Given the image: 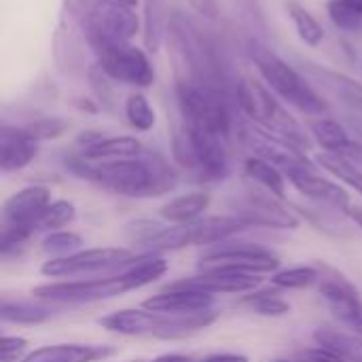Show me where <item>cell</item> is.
Wrapping results in <instances>:
<instances>
[{
  "instance_id": "6da1fadb",
  "label": "cell",
  "mask_w": 362,
  "mask_h": 362,
  "mask_svg": "<svg viewBox=\"0 0 362 362\" xmlns=\"http://www.w3.org/2000/svg\"><path fill=\"white\" fill-rule=\"evenodd\" d=\"M168 272V263L161 257L142 255L134 259L125 269L106 278L76 280V282H53L42 284L32 291V295L40 301L51 303H91L102 299L119 297L127 291L146 286L161 278Z\"/></svg>"
},
{
  "instance_id": "7a4b0ae2",
  "label": "cell",
  "mask_w": 362,
  "mask_h": 362,
  "mask_svg": "<svg viewBox=\"0 0 362 362\" xmlns=\"http://www.w3.org/2000/svg\"><path fill=\"white\" fill-rule=\"evenodd\" d=\"M70 168L112 191L127 197H148V195H163L176 182L174 172L161 159H146V157H129V159H112V161H83L76 159Z\"/></svg>"
},
{
  "instance_id": "3957f363",
  "label": "cell",
  "mask_w": 362,
  "mask_h": 362,
  "mask_svg": "<svg viewBox=\"0 0 362 362\" xmlns=\"http://www.w3.org/2000/svg\"><path fill=\"white\" fill-rule=\"evenodd\" d=\"M68 13L81 23L93 51L129 42L140 30L136 11L119 0H66Z\"/></svg>"
},
{
  "instance_id": "277c9868",
  "label": "cell",
  "mask_w": 362,
  "mask_h": 362,
  "mask_svg": "<svg viewBox=\"0 0 362 362\" xmlns=\"http://www.w3.org/2000/svg\"><path fill=\"white\" fill-rule=\"evenodd\" d=\"M250 57L267 83L272 91H276L286 104L295 106L297 110L305 115H322L327 110L325 100L314 91V87L303 78L293 66H288L282 57H278L267 47L252 42L250 45Z\"/></svg>"
},
{
  "instance_id": "5b68a950",
  "label": "cell",
  "mask_w": 362,
  "mask_h": 362,
  "mask_svg": "<svg viewBox=\"0 0 362 362\" xmlns=\"http://www.w3.org/2000/svg\"><path fill=\"white\" fill-rule=\"evenodd\" d=\"M214 320L212 312L195 316H172L148 310H121L110 316H104L100 325L119 335L136 337H159V339H178L199 329H206Z\"/></svg>"
},
{
  "instance_id": "8992f818",
  "label": "cell",
  "mask_w": 362,
  "mask_h": 362,
  "mask_svg": "<svg viewBox=\"0 0 362 362\" xmlns=\"http://www.w3.org/2000/svg\"><path fill=\"white\" fill-rule=\"evenodd\" d=\"M176 98L185 127L229 138L231 112L223 93L212 83L182 78L176 85Z\"/></svg>"
},
{
  "instance_id": "52a82bcc",
  "label": "cell",
  "mask_w": 362,
  "mask_h": 362,
  "mask_svg": "<svg viewBox=\"0 0 362 362\" xmlns=\"http://www.w3.org/2000/svg\"><path fill=\"white\" fill-rule=\"evenodd\" d=\"M238 104L246 117H250L257 129L274 134L299 148H308V136L301 132L299 123L282 108V104L272 95V91L252 76H242L238 83Z\"/></svg>"
},
{
  "instance_id": "ba28073f",
  "label": "cell",
  "mask_w": 362,
  "mask_h": 362,
  "mask_svg": "<svg viewBox=\"0 0 362 362\" xmlns=\"http://www.w3.org/2000/svg\"><path fill=\"white\" fill-rule=\"evenodd\" d=\"M246 225L238 216H214V218H197L187 225L174 227H159L148 225L144 244L153 250H178L185 246L195 244H214L227 240L229 235L238 233Z\"/></svg>"
},
{
  "instance_id": "9c48e42d",
  "label": "cell",
  "mask_w": 362,
  "mask_h": 362,
  "mask_svg": "<svg viewBox=\"0 0 362 362\" xmlns=\"http://www.w3.org/2000/svg\"><path fill=\"white\" fill-rule=\"evenodd\" d=\"M176 148L180 161L206 180L225 178L229 172V138L185 127Z\"/></svg>"
},
{
  "instance_id": "30bf717a",
  "label": "cell",
  "mask_w": 362,
  "mask_h": 362,
  "mask_svg": "<svg viewBox=\"0 0 362 362\" xmlns=\"http://www.w3.org/2000/svg\"><path fill=\"white\" fill-rule=\"evenodd\" d=\"M98 62L100 70L112 81L134 87H151L155 83V70L148 55L129 42L98 51Z\"/></svg>"
},
{
  "instance_id": "8fae6325",
  "label": "cell",
  "mask_w": 362,
  "mask_h": 362,
  "mask_svg": "<svg viewBox=\"0 0 362 362\" xmlns=\"http://www.w3.org/2000/svg\"><path fill=\"white\" fill-rule=\"evenodd\" d=\"M132 261L134 257L125 248H91L68 257L49 259L42 265V274L51 278H62V276H78V274H98L108 269L121 272Z\"/></svg>"
},
{
  "instance_id": "7c38bea8",
  "label": "cell",
  "mask_w": 362,
  "mask_h": 362,
  "mask_svg": "<svg viewBox=\"0 0 362 362\" xmlns=\"http://www.w3.org/2000/svg\"><path fill=\"white\" fill-rule=\"evenodd\" d=\"M276 255L261 246H221L202 257L204 272H240V274H267L278 269Z\"/></svg>"
},
{
  "instance_id": "4fadbf2b",
  "label": "cell",
  "mask_w": 362,
  "mask_h": 362,
  "mask_svg": "<svg viewBox=\"0 0 362 362\" xmlns=\"http://www.w3.org/2000/svg\"><path fill=\"white\" fill-rule=\"evenodd\" d=\"M320 295L333 316L362 337V299L356 288L339 274L320 278Z\"/></svg>"
},
{
  "instance_id": "5bb4252c",
  "label": "cell",
  "mask_w": 362,
  "mask_h": 362,
  "mask_svg": "<svg viewBox=\"0 0 362 362\" xmlns=\"http://www.w3.org/2000/svg\"><path fill=\"white\" fill-rule=\"evenodd\" d=\"M238 210V218L244 225H259V227H274V229H295L299 225L297 216L286 210L284 206H280L272 193L269 195H246L242 202H238L235 206Z\"/></svg>"
},
{
  "instance_id": "9a60e30c",
  "label": "cell",
  "mask_w": 362,
  "mask_h": 362,
  "mask_svg": "<svg viewBox=\"0 0 362 362\" xmlns=\"http://www.w3.org/2000/svg\"><path fill=\"white\" fill-rule=\"evenodd\" d=\"M286 178L293 182V187L301 195H305V197H310V199H314V202H318V204H322L327 208H333V210L344 212V214H348L350 208H352L348 193L339 185H335L333 180H327V178L318 176L314 172V168L291 170V172H286Z\"/></svg>"
},
{
  "instance_id": "2e32d148",
  "label": "cell",
  "mask_w": 362,
  "mask_h": 362,
  "mask_svg": "<svg viewBox=\"0 0 362 362\" xmlns=\"http://www.w3.org/2000/svg\"><path fill=\"white\" fill-rule=\"evenodd\" d=\"M212 303H214V299L208 293H199L193 288H180V286L170 284L165 291L146 299L142 303V308L148 312L172 314V316H195V314L210 312Z\"/></svg>"
},
{
  "instance_id": "e0dca14e",
  "label": "cell",
  "mask_w": 362,
  "mask_h": 362,
  "mask_svg": "<svg viewBox=\"0 0 362 362\" xmlns=\"http://www.w3.org/2000/svg\"><path fill=\"white\" fill-rule=\"evenodd\" d=\"M51 193L45 187H25L4 202V225L34 229L51 206Z\"/></svg>"
},
{
  "instance_id": "ac0fdd59",
  "label": "cell",
  "mask_w": 362,
  "mask_h": 362,
  "mask_svg": "<svg viewBox=\"0 0 362 362\" xmlns=\"http://www.w3.org/2000/svg\"><path fill=\"white\" fill-rule=\"evenodd\" d=\"M261 284V278L255 274H240V272H204L199 276L174 282L172 286L180 288H193L208 295L218 293H246Z\"/></svg>"
},
{
  "instance_id": "d6986e66",
  "label": "cell",
  "mask_w": 362,
  "mask_h": 362,
  "mask_svg": "<svg viewBox=\"0 0 362 362\" xmlns=\"http://www.w3.org/2000/svg\"><path fill=\"white\" fill-rule=\"evenodd\" d=\"M38 140H34L23 127L2 125L0 129V168L2 172L23 170L38 155Z\"/></svg>"
},
{
  "instance_id": "ffe728a7",
  "label": "cell",
  "mask_w": 362,
  "mask_h": 362,
  "mask_svg": "<svg viewBox=\"0 0 362 362\" xmlns=\"http://www.w3.org/2000/svg\"><path fill=\"white\" fill-rule=\"evenodd\" d=\"M115 354L110 346H83V344H57L42 346L21 362H98Z\"/></svg>"
},
{
  "instance_id": "44dd1931",
  "label": "cell",
  "mask_w": 362,
  "mask_h": 362,
  "mask_svg": "<svg viewBox=\"0 0 362 362\" xmlns=\"http://www.w3.org/2000/svg\"><path fill=\"white\" fill-rule=\"evenodd\" d=\"M310 132H312V136L316 138V142H318L327 153L348 157V155L361 151V146L348 136L346 127H344L339 121H335V119L318 117V119L310 121Z\"/></svg>"
},
{
  "instance_id": "7402d4cb",
  "label": "cell",
  "mask_w": 362,
  "mask_h": 362,
  "mask_svg": "<svg viewBox=\"0 0 362 362\" xmlns=\"http://www.w3.org/2000/svg\"><path fill=\"white\" fill-rule=\"evenodd\" d=\"M142 144L132 136H115V138H95L85 144L81 159L83 161H112V159H129L140 157Z\"/></svg>"
},
{
  "instance_id": "603a6c76",
  "label": "cell",
  "mask_w": 362,
  "mask_h": 362,
  "mask_svg": "<svg viewBox=\"0 0 362 362\" xmlns=\"http://www.w3.org/2000/svg\"><path fill=\"white\" fill-rule=\"evenodd\" d=\"M303 68L310 72V76H314L318 81V85L322 89H327L333 95L341 98L352 108L362 110V85H358L356 81H352L346 74H339V72H333V70H327V68L314 66V64H308Z\"/></svg>"
},
{
  "instance_id": "cb8c5ba5",
  "label": "cell",
  "mask_w": 362,
  "mask_h": 362,
  "mask_svg": "<svg viewBox=\"0 0 362 362\" xmlns=\"http://www.w3.org/2000/svg\"><path fill=\"white\" fill-rule=\"evenodd\" d=\"M208 206H210L208 193H191V195H182L165 204L161 208V216L172 225H187V223L197 221Z\"/></svg>"
},
{
  "instance_id": "d4e9b609",
  "label": "cell",
  "mask_w": 362,
  "mask_h": 362,
  "mask_svg": "<svg viewBox=\"0 0 362 362\" xmlns=\"http://www.w3.org/2000/svg\"><path fill=\"white\" fill-rule=\"evenodd\" d=\"M244 172H246L248 178H252L257 185H261L274 197H284L286 180H284L282 170L276 163H272V161H267L263 157H250L244 163Z\"/></svg>"
},
{
  "instance_id": "484cf974",
  "label": "cell",
  "mask_w": 362,
  "mask_h": 362,
  "mask_svg": "<svg viewBox=\"0 0 362 362\" xmlns=\"http://www.w3.org/2000/svg\"><path fill=\"white\" fill-rule=\"evenodd\" d=\"M314 339L318 346L331 348L348 362H362V337L354 333H344L335 329H318L314 331Z\"/></svg>"
},
{
  "instance_id": "4316f807",
  "label": "cell",
  "mask_w": 362,
  "mask_h": 362,
  "mask_svg": "<svg viewBox=\"0 0 362 362\" xmlns=\"http://www.w3.org/2000/svg\"><path fill=\"white\" fill-rule=\"evenodd\" d=\"M286 11H288V17H291L293 23H295V30H297L299 38H301L305 45L316 47V45L322 42L325 30H322V25L318 23V19H316L305 6H301V4H297V2H288V4H286Z\"/></svg>"
},
{
  "instance_id": "83f0119b",
  "label": "cell",
  "mask_w": 362,
  "mask_h": 362,
  "mask_svg": "<svg viewBox=\"0 0 362 362\" xmlns=\"http://www.w3.org/2000/svg\"><path fill=\"white\" fill-rule=\"evenodd\" d=\"M318 163L331 172L333 176H337L341 182H346L348 187L356 189L362 195V172L348 159V157H341V155H333V153H322L316 157Z\"/></svg>"
},
{
  "instance_id": "f1b7e54d",
  "label": "cell",
  "mask_w": 362,
  "mask_h": 362,
  "mask_svg": "<svg viewBox=\"0 0 362 362\" xmlns=\"http://www.w3.org/2000/svg\"><path fill=\"white\" fill-rule=\"evenodd\" d=\"M0 316L4 322H17V325H36V322H42L49 318V312L42 310V308H34L25 301H8L4 299L2 301V310H0Z\"/></svg>"
},
{
  "instance_id": "f546056e",
  "label": "cell",
  "mask_w": 362,
  "mask_h": 362,
  "mask_svg": "<svg viewBox=\"0 0 362 362\" xmlns=\"http://www.w3.org/2000/svg\"><path fill=\"white\" fill-rule=\"evenodd\" d=\"M125 117H127L129 125L140 132H148L155 125V110H153L151 102L146 100V95H142V93H132L127 98Z\"/></svg>"
},
{
  "instance_id": "4dcf8cb0",
  "label": "cell",
  "mask_w": 362,
  "mask_h": 362,
  "mask_svg": "<svg viewBox=\"0 0 362 362\" xmlns=\"http://www.w3.org/2000/svg\"><path fill=\"white\" fill-rule=\"evenodd\" d=\"M318 280H320V274H318V269H314V267H293V269L278 272V274L272 278V282H274L278 288H288V291L312 286V284L318 282Z\"/></svg>"
},
{
  "instance_id": "1f68e13d",
  "label": "cell",
  "mask_w": 362,
  "mask_h": 362,
  "mask_svg": "<svg viewBox=\"0 0 362 362\" xmlns=\"http://www.w3.org/2000/svg\"><path fill=\"white\" fill-rule=\"evenodd\" d=\"M242 303L263 316H284L291 312V305L276 293H255V295H248Z\"/></svg>"
},
{
  "instance_id": "d6a6232c",
  "label": "cell",
  "mask_w": 362,
  "mask_h": 362,
  "mask_svg": "<svg viewBox=\"0 0 362 362\" xmlns=\"http://www.w3.org/2000/svg\"><path fill=\"white\" fill-rule=\"evenodd\" d=\"M81 244H83L81 235L70 233V231H55L42 242V250L53 255V259H57V257L74 255V250H78Z\"/></svg>"
},
{
  "instance_id": "836d02e7",
  "label": "cell",
  "mask_w": 362,
  "mask_h": 362,
  "mask_svg": "<svg viewBox=\"0 0 362 362\" xmlns=\"http://www.w3.org/2000/svg\"><path fill=\"white\" fill-rule=\"evenodd\" d=\"M23 129L34 140H38V142H42V140H55V138H59L68 129V121H64L59 117H42V119H36V121L28 123Z\"/></svg>"
},
{
  "instance_id": "e575fe53",
  "label": "cell",
  "mask_w": 362,
  "mask_h": 362,
  "mask_svg": "<svg viewBox=\"0 0 362 362\" xmlns=\"http://www.w3.org/2000/svg\"><path fill=\"white\" fill-rule=\"evenodd\" d=\"M74 214H76V210H74V206L70 202L57 199L42 214V218L38 223V229H59V227H66L68 223H72Z\"/></svg>"
},
{
  "instance_id": "d590c367",
  "label": "cell",
  "mask_w": 362,
  "mask_h": 362,
  "mask_svg": "<svg viewBox=\"0 0 362 362\" xmlns=\"http://www.w3.org/2000/svg\"><path fill=\"white\" fill-rule=\"evenodd\" d=\"M329 17L331 21L341 28V30H361L362 28V15L354 13L350 6H346L341 0H331L329 2Z\"/></svg>"
},
{
  "instance_id": "8d00e7d4",
  "label": "cell",
  "mask_w": 362,
  "mask_h": 362,
  "mask_svg": "<svg viewBox=\"0 0 362 362\" xmlns=\"http://www.w3.org/2000/svg\"><path fill=\"white\" fill-rule=\"evenodd\" d=\"M30 233H32V229L15 227V225H4L2 233H0V250H2V255H8L11 250L21 246L30 238Z\"/></svg>"
},
{
  "instance_id": "74e56055",
  "label": "cell",
  "mask_w": 362,
  "mask_h": 362,
  "mask_svg": "<svg viewBox=\"0 0 362 362\" xmlns=\"http://www.w3.org/2000/svg\"><path fill=\"white\" fill-rule=\"evenodd\" d=\"M25 350H28V341L23 337H8V335H4L2 344H0V352H2L0 362H21L25 358L23 356Z\"/></svg>"
},
{
  "instance_id": "f35d334b",
  "label": "cell",
  "mask_w": 362,
  "mask_h": 362,
  "mask_svg": "<svg viewBox=\"0 0 362 362\" xmlns=\"http://www.w3.org/2000/svg\"><path fill=\"white\" fill-rule=\"evenodd\" d=\"M299 362H346V358L339 356L337 352H333L331 348L318 346V348L303 350L299 354Z\"/></svg>"
},
{
  "instance_id": "ab89813d",
  "label": "cell",
  "mask_w": 362,
  "mask_h": 362,
  "mask_svg": "<svg viewBox=\"0 0 362 362\" xmlns=\"http://www.w3.org/2000/svg\"><path fill=\"white\" fill-rule=\"evenodd\" d=\"M199 15L204 17H216L218 15V6L216 0H187Z\"/></svg>"
},
{
  "instance_id": "60d3db41",
  "label": "cell",
  "mask_w": 362,
  "mask_h": 362,
  "mask_svg": "<svg viewBox=\"0 0 362 362\" xmlns=\"http://www.w3.org/2000/svg\"><path fill=\"white\" fill-rule=\"evenodd\" d=\"M199 362H248V358L242 354H212Z\"/></svg>"
},
{
  "instance_id": "b9f144b4",
  "label": "cell",
  "mask_w": 362,
  "mask_h": 362,
  "mask_svg": "<svg viewBox=\"0 0 362 362\" xmlns=\"http://www.w3.org/2000/svg\"><path fill=\"white\" fill-rule=\"evenodd\" d=\"M148 362H193L189 356H182V354H163V356H157Z\"/></svg>"
},
{
  "instance_id": "7bdbcfd3",
  "label": "cell",
  "mask_w": 362,
  "mask_h": 362,
  "mask_svg": "<svg viewBox=\"0 0 362 362\" xmlns=\"http://www.w3.org/2000/svg\"><path fill=\"white\" fill-rule=\"evenodd\" d=\"M348 216L356 223V227L362 231V208H350Z\"/></svg>"
},
{
  "instance_id": "ee69618b",
  "label": "cell",
  "mask_w": 362,
  "mask_h": 362,
  "mask_svg": "<svg viewBox=\"0 0 362 362\" xmlns=\"http://www.w3.org/2000/svg\"><path fill=\"white\" fill-rule=\"evenodd\" d=\"M346 6H350L354 13H358V15H362V0H341Z\"/></svg>"
},
{
  "instance_id": "f6af8a7d",
  "label": "cell",
  "mask_w": 362,
  "mask_h": 362,
  "mask_svg": "<svg viewBox=\"0 0 362 362\" xmlns=\"http://www.w3.org/2000/svg\"><path fill=\"white\" fill-rule=\"evenodd\" d=\"M119 2H123V4H127V6H132V8L138 4V0H119Z\"/></svg>"
},
{
  "instance_id": "bcb514c9",
  "label": "cell",
  "mask_w": 362,
  "mask_h": 362,
  "mask_svg": "<svg viewBox=\"0 0 362 362\" xmlns=\"http://www.w3.org/2000/svg\"><path fill=\"white\" fill-rule=\"evenodd\" d=\"M274 362H291V361H274Z\"/></svg>"
},
{
  "instance_id": "7dc6e473",
  "label": "cell",
  "mask_w": 362,
  "mask_h": 362,
  "mask_svg": "<svg viewBox=\"0 0 362 362\" xmlns=\"http://www.w3.org/2000/svg\"><path fill=\"white\" fill-rule=\"evenodd\" d=\"M132 362H142V361H132Z\"/></svg>"
}]
</instances>
